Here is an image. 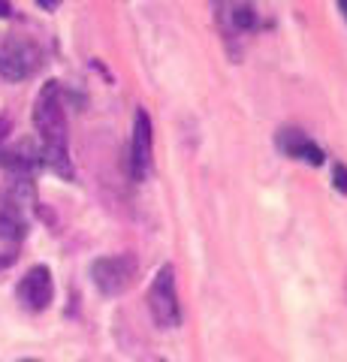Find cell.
Here are the masks:
<instances>
[{"mask_svg":"<svg viewBox=\"0 0 347 362\" xmlns=\"http://www.w3.org/2000/svg\"><path fill=\"white\" fill-rule=\"evenodd\" d=\"M151 154H154V127L145 109H136L133 115V136H130V175L133 181H142L151 173Z\"/></svg>","mask_w":347,"mask_h":362,"instance_id":"5b68a950","label":"cell"},{"mask_svg":"<svg viewBox=\"0 0 347 362\" xmlns=\"http://www.w3.org/2000/svg\"><path fill=\"white\" fill-rule=\"evenodd\" d=\"M275 142L287 157H293V160H299V163L323 166V160H327V154H323L320 145L314 139H308V136L302 130H296V127H281L275 136Z\"/></svg>","mask_w":347,"mask_h":362,"instance_id":"52a82bcc","label":"cell"},{"mask_svg":"<svg viewBox=\"0 0 347 362\" xmlns=\"http://www.w3.org/2000/svg\"><path fill=\"white\" fill-rule=\"evenodd\" d=\"M42 54L37 42L21 40V37H4L0 40V76L9 82H25L40 70Z\"/></svg>","mask_w":347,"mask_h":362,"instance_id":"277c9868","label":"cell"},{"mask_svg":"<svg viewBox=\"0 0 347 362\" xmlns=\"http://www.w3.org/2000/svg\"><path fill=\"white\" fill-rule=\"evenodd\" d=\"M139 263L133 254H115V257H100L91 266V278L94 287L103 293V296H121L124 290L133 287L136 281Z\"/></svg>","mask_w":347,"mask_h":362,"instance_id":"3957f363","label":"cell"},{"mask_svg":"<svg viewBox=\"0 0 347 362\" xmlns=\"http://www.w3.org/2000/svg\"><path fill=\"white\" fill-rule=\"evenodd\" d=\"M148 311L154 326H160V329H178V323H182V302H178V293H175L172 266H163L154 275L148 287Z\"/></svg>","mask_w":347,"mask_h":362,"instance_id":"7a4b0ae2","label":"cell"},{"mask_svg":"<svg viewBox=\"0 0 347 362\" xmlns=\"http://www.w3.org/2000/svg\"><path fill=\"white\" fill-rule=\"evenodd\" d=\"M37 4H40L42 9H58V6H61V0H37Z\"/></svg>","mask_w":347,"mask_h":362,"instance_id":"30bf717a","label":"cell"},{"mask_svg":"<svg viewBox=\"0 0 347 362\" xmlns=\"http://www.w3.org/2000/svg\"><path fill=\"white\" fill-rule=\"evenodd\" d=\"M33 127L40 133L42 145V163H49L54 173L64 178H73L70 163V136H66V112L61 100L58 82L42 85L37 103H33Z\"/></svg>","mask_w":347,"mask_h":362,"instance_id":"6da1fadb","label":"cell"},{"mask_svg":"<svg viewBox=\"0 0 347 362\" xmlns=\"http://www.w3.org/2000/svg\"><path fill=\"white\" fill-rule=\"evenodd\" d=\"M332 175H335V187H339L341 194H347V166L344 163H335Z\"/></svg>","mask_w":347,"mask_h":362,"instance_id":"ba28073f","label":"cell"},{"mask_svg":"<svg viewBox=\"0 0 347 362\" xmlns=\"http://www.w3.org/2000/svg\"><path fill=\"white\" fill-rule=\"evenodd\" d=\"M21 362H37V359H21Z\"/></svg>","mask_w":347,"mask_h":362,"instance_id":"7c38bea8","label":"cell"},{"mask_svg":"<svg viewBox=\"0 0 347 362\" xmlns=\"http://www.w3.org/2000/svg\"><path fill=\"white\" fill-rule=\"evenodd\" d=\"M9 13H13V4H9V0H0V18H6Z\"/></svg>","mask_w":347,"mask_h":362,"instance_id":"9c48e42d","label":"cell"},{"mask_svg":"<svg viewBox=\"0 0 347 362\" xmlns=\"http://www.w3.org/2000/svg\"><path fill=\"white\" fill-rule=\"evenodd\" d=\"M18 302L28 311H46L54 296V284H52V272L46 266H33L18 284Z\"/></svg>","mask_w":347,"mask_h":362,"instance_id":"8992f818","label":"cell"},{"mask_svg":"<svg viewBox=\"0 0 347 362\" xmlns=\"http://www.w3.org/2000/svg\"><path fill=\"white\" fill-rule=\"evenodd\" d=\"M339 9H341V16H344V21H347V0H339Z\"/></svg>","mask_w":347,"mask_h":362,"instance_id":"8fae6325","label":"cell"}]
</instances>
